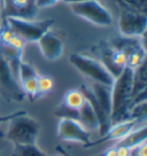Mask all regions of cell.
<instances>
[{"mask_svg":"<svg viewBox=\"0 0 147 156\" xmlns=\"http://www.w3.org/2000/svg\"><path fill=\"white\" fill-rule=\"evenodd\" d=\"M132 88L133 70L127 67L112 85V124L130 119Z\"/></svg>","mask_w":147,"mask_h":156,"instance_id":"obj_1","label":"cell"},{"mask_svg":"<svg viewBox=\"0 0 147 156\" xmlns=\"http://www.w3.org/2000/svg\"><path fill=\"white\" fill-rule=\"evenodd\" d=\"M9 121L6 138L14 146L36 145L40 131L39 124L36 119L22 112L12 115Z\"/></svg>","mask_w":147,"mask_h":156,"instance_id":"obj_2","label":"cell"},{"mask_svg":"<svg viewBox=\"0 0 147 156\" xmlns=\"http://www.w3.org/2000/svg\"><path fill=\"white\" fill-rule=\"evenodd\" d=\"M69 61L79 73L85 77L90 78L93 83L112 87L115 78L109 73V71L99 60L90 58L84 54L75 53L69 56Z\"/></svg>","mask_w":147,"mask_h":156,"instance_id":"obj_3","label":"cell"},{"mask_svg":"<svg viewBox=\"0 0 147 156\" xmlns=\"http://www.w3.org/2000/svg\"><path fill=\"white\" fill-rule=\"evenodd\" d=\"M6 24L8 25L16 36H19L25 43H37L44 34H46L53 25V20H23L17 17H4Z\"/></svg>","mask_w":147,"mask_h":156,"instance_id":"obj_4","label":"cell"},{"mask_svg":"<svg viewBox=\"0 0 147 156\" xmlns=\"http://www.w3.org/2000/svg\"><path fill=\"white\" fill-rule=\"evenodd\" d=\"M69 7L76 16L98 27H110L113 16L110 12L99 0H85L69 4Z\"/></svg>","mask_w":147,"mask_h":156,"instance_id":"obj_5","label":"cell"},{"mask_svg":"<svg viewBox=\"0 0 147 156\" xmlns=\"http://www.w3.org/2000/svg\"><path fill=\"white\" fill-rule=\"evenodd\" d=\"M146 28V13L121 7L120 17H118V30L123 37H131V38L144 37Z\"/></svg>","mask_w":147,"mask_h":156,"instance_id":"obj_6","label":"cell"},{"mask_svg":"<svg viewBox=\"0 0 147 156\" xmlns=\"http://www.w3.org/2000/svg\"><path fill=\"white\" fill-rule=\"evenodd\" d=\"M58 136L61 140L69 142H78L83 146L91 142V134L81 123L75 119L60 118L58 124Z\"/></svg>","mask_w":147,"mask_h":156,"instance_id":"obj_7","label":"cell"},{"mask_svg":"<svg viewBox=\"0 0 147 156\" xmlns=\"http://www.w3.org/2000/svg\"><path fill=\"white\" fill-rule=\"evenodd\" d=\"M144 123H145V119H127L124 122L112 124L110 127L108 129V131L101 136V139H99L97 141L88 142V145H85L84 147L90 148V147L97 146V145H100V144L107 141H120L121 139H123L127 134H129L132 131L133 129H136Z\"/></svg>","mask_w":147,"mask_h":156,"instance_id":"obj_8","label":"cell"},{"mask_svg":"<svg viewBox=\"0 0 147 156\" xmlns=\"http://www.w3.org/2000/svg\"><path fill=\"white\" fill-rule=\"evenodd\" d=\"M4 17H17L23 20H34L38 8L34 0H1Z\"/></svg>","mask_w":147,"mask_h":156,"instance_id":"obj_9","label":"cell"},{"mask_svg":"<svg viewBox=\"0 0 147 156\" xmlns=\"http://www.w3.org/2000/svg\"><path fill=\"white\" fill-rule=\"evenodd\" d=\"M100 55L101 58L99 61L105 66V68L114 78H117L124 68H127V55L121 51L113 48L110 45L103 47L100 52Z\"/></svg>","mask_w":147,"mask_h":156,"instance_id":"obj_10","label":"cell"},{"mask_svg":"<svg viewBox=\"0 0 147 156\" xmlns=\"http://www.w3.org/2000/svg\"><path fill=\"white\" fill-rule=\"evenodd\" d=\"M39 73L36 71V69L31 64L22 61L19 69V77L17 82L20 84V87L24 97H28L31 100H36L37 93V78Z\"/></svg>","mask_w":147,"mask_h":156,"instance_id":"obj_11","label":"cell"},{"mask_svg":"<svg viewBox=\"0 0 147 156\" xmlns=\"http://www.w3.org/2000/svg\"><path fill=\"white\" fill-rule=\"evenodd\" d=\"M0 86L9 95L13 100L22 101L24 99V94L20 87L17 79L14 77L8 64L0 56Z\"/></svg>","mask_w":147,"mask_h":156,"instance_id":"obj_12","label":"cell"},{"mask_svg":"<svg viewBox=\"0 0 147 156\" xmlns=\"http://www.w3.org/2000/svg\"><path fill=\"white\" fill-rule=\"evenodd\" d=\"M37 44H38V47H39L43 56L49 61L58 60L63 53L62 40L51 30H48L46 34H44L40 37Z\"/></svg>","mask_w":147,"mask_h":156,"instance_id":"obj_13","label":"cell"},{"mask_svg":"<svg viewBox=\"0 0 147 156\" xmlns=\"http://www.w3.org/2000/svg\"><path fill=\"white\" fill-rule=\"evenodd\" d=\"M90 90L93 94L95 101L105 112V114L110 117L112 115V87L93 83L90 86Z\"/></svg>","mask_w":147,"mask_h":156,"instance_id":"obj_14","label":"cell"},{"mask_svg":"<svg viewBox=\"0 0 147 156\" xmlns=\"http://www.w3.org/2000/svg\"><path fill=\"white\" fill-rule=\"evenodd\" d=\"M146 139H147V127H146V124L144 123L142 125L137 126L136 129H133L129 134H127L120 141H117L116 146L125 147V148L131 149L133 147H136L138 145L142 144V142H145Z\"/></svg>","mask_w":147,"mask_h":156,"instance_id":"obj_15","label":"cell"},{"mask_svg":"<svg viewBox=\"0 0 147 156\" xmlns=\"http://www.w3.org/2000/svg\"><path fill=\"white\" fill-rule=\"evenodd\" d=\"M77 122L81 123V125L88 132L99 130V122L97 115L88 101H85L83 107L78 110V121Z\"/></svg>","mask_w":147,"mask_h":156,"instance_id":"obj_16","label":"cell"},{"mask_svg":"<svg viewBox=\"0 0 147 156\" xmlns=\"http://www.w3.org/2000/svg\"><path fill=\"white\" fill-rule=\"evenodd\" d=\"M85 101H86V99L81 90H69L64 94L63 101L61 105H63L64 107L69 108L71 110L78 112L79 109L83 107Z\"/></svg>","mask_w":147,"mask_h":156,"instance_id":"obj_17","label":"cell"},{"mask_svg":"<svg viewBox=\"0 0 147 156\" xmlns=\"http://www.w3.org/2000/svg\"><path fill=\"white\" fill-rule=\"evenodd\" d=\"M12 156H48L37 145H25V146H14Z\"/></svg>","mask_w":147,"mask_h":156,"instance_id":"obj_18","label":"cell"},{"mask_svg":"<svg viewBox=\"0 0 147 156\" xmlns=\"http://www.w3.org/2000/svg\"><path fill=\"white\" fill-rule=\"evenodd\" d=\"M54 87V80L49 76L44 75H38L37 78V93H36V99L41 98L43 95L49 93Z\"/></svg>","mask_w":147,"mask_h":156,"instance_id":"obj_19","label":"cell"},{"mask_svg":"<svg viewBox=\"0 0 147 156\" xmlns=\"http://www.w3.org/2000/svg\"><path fill=\"white\" fill-rule=\"evenodd\" d=\"M120 7L146 13V0H116Z\"/></svg>","mask_w":147,"mask_h":156,"instance_id":"obj_20","label":"cell"},{"mask_svg":"<svg viewBox=\"0 0 147 156\" xmlns=\"http://www.w3.org/2000/svg\"><path fill=\"white\" fill-rule=\"evenodd\" d=\"M147 149V142H142L138 146L133 147L130 149V156H147L146 155Z\"/></svg>","mask_w":147,"mask_h":156,"instance_id":"obj_21","label":"cell"},{"mask_svg":"<svg viewBox=\"0 0 147 156\" xmlns=\"http://www.w3.org/2000/svg\"><path fill=\"white\" fill-rule=\"evenodd\" d=\"M60 0H34V5L37 8H47L55 5Z\"/></svg>","mask_w":147,"mask_h":156,"instance_id":"obj_22","label":"cell"},{"mask_svg":"<svg viewBox=\"0 0 147 156\" xmlns=\"http://www.w3.org/2000/svg\"><path fill=\"white\" fill-rule=\"evenodd\" d=\"M67 4H74V2H81V1H85V0H63Z\"/></svg>","mask_w":147,"mask_h":156,"instance_id":"obj_23","label":"cell"},{"mask_svg":"<svg viewBox=\"0 0 147 156\" xmlns=\"http://www.w3.org/2000/svg\"><path fill=\"white\" fill-rule=\"evenodd\" d=\"M0 1H1V0H0Z\"/></svg>","mask_w":147,"mask_h":156,"instance_id":"obj_24","label":"cell"}]
</instances>
